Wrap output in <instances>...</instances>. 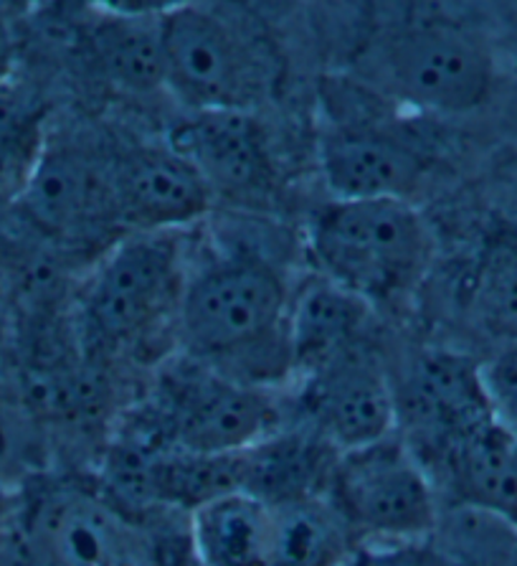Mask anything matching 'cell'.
<instances>
[{"mask_svg":"<svg viewBox=\"0 0 517 566\" xmlns=\"http://www.w3.org/2000/svg\"><path fill=\"white\" fill-rule=\"evenodd\" d=\"M292 290L262 256H229L188 277L176 338L183 356L231 379L272 386L289 379L287 313Z\"/></svg>","mask_w":517,"mask_h":566,"instance_id":"cell-1","label":"cell"},{"mask_svg":"<svg viewBox=\"0 0 517 566\" xmlns=\"http://www.w3.org/2000/svg\"><path fill=\"white\" fill-rule=\"evenodd\" d=\"M307 254L315 274L381 311L421 285L434 239L411 201L333 199L307 221Z\"/></svg>","mask_w":517,"mask_h":566,"instance_id":"cell-2","label":"cell"},{"mask_svg":"<svg viewBox=\"0 0 517 566\" xmlns=\"http://www.w3.org/2000/svg\"><path fill=\"white\" fill-rule=\"evenodd\" d=\"M378 99L426 115H469L493 97L497 64L487 39L450 15L388 25L358 56Z\"/></svg>","mask_w":517,"mask_h":566,"instance_id":"cell-3","label":"cell"},{"mask_svg":"<svg viewBox=\"0 0 517 566\" xmlns=\"http://www.w3.org/2000/svg\"><path fill=\"white\" fill-rule=\"evenodd\" d=\"M160 36L166 92L188 113H252L272 92L274 59L266 41L219 6H166Z\"/></svg>","mask_w":517,"mask_h":566,"instance_id":"cell-4","label":"cell"},{"mask_svg":"<svg viewBox=\"0 0 517 566\" xmlns=\"http://www.w3.org/2000/svg\"><path fill=\"white\" fill-rule=\"evenodd\" d=\"M137 419L170 448L203 458L241 454L282 427L272 389L236 381L191 358L162 374Z\"/></svg>","mask_w":517,"mask_h":566,"instance_id":"cell-5","label":"cell"},{"mask_svg":"<svg viewBox=\"0 0 517 566\" xmlns=\"http://www.w3.org/2000/svg\"><path fill=\"white\" fill-rule=\"evenodd\" d=\"M327 499L363 552L411 548L439 523V491L399 434L340 452Z\"/></svg>","mask_w":517,"mask_h":566,"instance_id":"cell-6","label":"cell"},{"mask_svg":"<svg viewBox=\"0 0 517 566\" xmlns=\"http://www.w3.org/2000/svg\"><path fill=\"white\" fill-rule=\"evenodd\" d=\"M186 282L176 234L123 239L97 264L80 297L84 343L97 354L137 346L162 323L176 321Z\"/></svg>","mask_w":517,"mask_h":566,"instance_id":"cell-7","label":"cell"},{"mask_svg":"<svg viewBox=\"0 0 517 566\" xmlns=\"http://www.w3.org/2000/svg\"><path fill=\"white\" fill-rule=\"evenodd\" d=\"M21 566H155L123 505L84 483H46L19 513Z\"/></svg>","mask_w":517,"mask_h":566,"instance_id":"cell-8","label":"cell"},{"mask_svg":"<svg viewBox=\"0 0 517 566\" xmlns=\"http://www.w3.org/2000/svg\"><path fill=\"white\" fill-rule=\"evenodd\" d=\"M395 434L429 465L439 452L495 419L482 368L450 348H421L393 379Z\"/></svg>","mask_w":517,"mask_h":566,"instance_id":"cell-9","label":"cell"},{"mask_svg":"<svg viewBox=\"0 0 517 566\" xmlns=\"http://www.w3.org/2000/svg\"><path fill=\"white\" fill-rule=\"evenodd\" d=\"M112 156L115 150L84 143H43L15 193L23 217L59 242H89L123 229Z\"/></svg>","mask_w":517,"mask_h":566,"instance_id":"cell-10","label":"cell"},{"mask_svg":"<svg viewBox=\"0 0 517 566\" xmlns=\"http://www.w3.org/2000/svg\"><path fill=\"white\" fill-rule=\"evenodd\" d=\"M299 381V424L338 452L395 434L391 371L366 343Z\"/></svg>","mask_w":517,"mask_h":566,"instance_id":"cell-11","label":"cell"},{"mask_svg":"<svg viewBox=\"0 0 517 566\" xmlns=\"http://www.w3.org/2000/svg\"><path fill=\"white\" fill-rule=\"evenodd\" d=\"M429 166L426 150L381 117L338 119L320 137V168L333 199L411 201Z\"/></svg>","mask_w":517,"mask_h":566,"instance_id":"cell-12","label":"cell"},{"mask_svg":"<svg viewBox=\"0 0 517 566\" xmlns=\"http://www.w3.org/2000/svg\"><path fill=\"white\" fill-rule=\"evenodd\" d=\"M112 178L119 227L135 234H176L203 219L215 201L201 174L168 143L115 150Z\"/></svg>","mask_w":517,"mask_h":566,"instance_id":"cell-13","label":"cell"},{"mask_svg":"<svg viewBox=\"0 0 517 566\" xmlns=\"http://www.w3.org/2000/svg\"><path fill=\"white\" fill-rule=\"evenodd\" d=\"M166 143L201 174L215 199L252 203L272 191L270 145L254 113H188L170 127Z\"/></svg>","mask_w":517,"mask_h":566,"instance_id":"cell-14","label":"cell"},{"mask_svg":"<svg viewBox=\"0 0 517 566\" xmlns=\"http://www.w3.org/2000/svg\"><path fill=\"white\" fill-rule=\"evenodd\" d=\"M431 480L456 503L517 526V432L489 419L439 452L426 465Z\"/></svg>","mask_w":517,"mask_h":566,"instance_id":"cell-15","label":"cell"},{"mask_svg":"<svg viewBox=\"0 0 517 566\" xmlns=\"http://www.w3.org/2000/svg\"><path fill=\"white\" fill-rule=\"evenodd\" d=\"M373 307L358 295L313 274L289 297L287 340L292 374L305 379L348 350L363 346Z\"/></svg>","mask_w":517,"mask_h":566,"instance_id":"cell-16","label":"cell"},{"mask_svg":"<svg viewBox=\"0 0 517 566\" xmlns=\"http://www.w3.org/2000/svg\"><path fill=\"white\" fill-rule=\"evenodd\" d=\"M340 452L305 424L279 430L241 452V491L270 505L327 495Z\"/></svg>","mask_w":517,"mask_h":566,"instance_id":"cell-17","label":"cell"},{"mask_svg":"<svg viewBox=\"0 0 517 566\" xmlns=\"http://www.w3.org/2000/svg\"><path fill=\"white\" fill-rule=\"evenodd\" d=\"M274 505L249 491L215 495L188 513L198 566H270Z\"/></svg>","mask_w":517,"mask_h":566,"instance_id":"cell-18","label":"cell"},{"mask_svg":"<svg viewBox=\"0 0 517 566\" xmlns=\"http://www.w3.org/2000/svg\"><path fill=\"white\" fill-rule=\"evenodd\" d=\"M162 8L143 11L140 6L125 11L112 8L94 21L89 31V56L97 64L102 80L127 94H155L166 90L162 69Z\"/></svg>","mask_w":517,"mask_h":566,"instance_id":"cell-19","label":"cell"},{"mask_svg":"<svg viewBox=\"0 0 517 566\" xmlns=\"http://www.w3.org/2000/svg\"><path fill=\"white\" fill-rule=\"evenodd\" d=\"M358 538L327 495L274 505L270 566H352Z\"/></svg>","mask_w":517,"mask_h":566,"instance_id":"cell-20","label":"cell"},{"mask_svg":"<svg viewBox=\"0 0 517 566\" xmlns=\"http://www.w3.org/2000/svg\"><path fill=\"white\" fill-rule=\"evenodd\" d=\"M46 109L29 90L13 84L0 87V188L11 184L19 193L33 163L46 143Z\"/></svg>","mask_w":517,"mask_h":566,"instance_id":"cell-21","label":"cell"},{"mask_svg":"<svg viewBox=\"0 0 517 566\" xmlns=\"http://www.w3.org/2000/svg\"><path fill=\"white\" fill-rule=\"evenodd\" d=\"M474 305L487 328L517 338V244L495 229L474 272Z\"/></svg>","mask_w":517,"mask_h":566,"instance_id":"cell-22","label":"cell"},{"mask_svg":"<svg viewBox=\"0 0 517 566\" xmlns=\"http://www.w3.org/2000/svg\"><path fill=\"white\" fill-rule=\"evenodd\" d=\"M479 368L495 417L517 432V338L503 340Z\"/></svg>","mask_w":517,"mask_h":566,"instance_id":"cell-23","label":"cell"},{"mask_svg":"<svg viewBox=\"0 0 517 566\" xmlns=\"http://www.w3.org/2000/svg\"><path fill=\"white\" fill-rule=\"evenodd\" d=\"M493 229L517 244V145L495 156L487 174Z\"/></svg>","mask_w":517,"mask_h":566,"instance_id":"cell-24","label":"cell"},{"mask_svg":"<svg viewBox=\"0 0 517 566\" xmlns=\"http://www.w3.org/2000/svg\"><path fill=\"white\" fill-rule=\"evenodd\" d=\"M15 64V36L11 29V21L0 13V87L11 82Z\"/></svg>","mask_w":517,"mask_h":566,"instance_id":"cell-25","label":"cell"},{"mask_svg":"<svg viewBox=\"0 0 517 566\" xmlns=\"http://www.w3.org/2000/svg\"><path fill=\"white\" fill-rule=\"evenodd\" d=\"M11 499H8V493L0 488V523L8 518V513H11Z\"/></svg>","mask_w":517,"mask_h":566,"instance_id":"cell-26","label":"cell"}]
</instances>
